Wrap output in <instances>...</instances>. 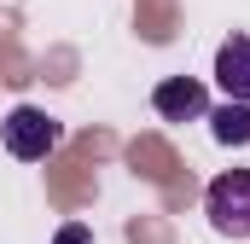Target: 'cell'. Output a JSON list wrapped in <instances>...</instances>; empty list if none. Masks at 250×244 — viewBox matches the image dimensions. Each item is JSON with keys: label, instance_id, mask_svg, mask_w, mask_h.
I'll return each instance as SVG.
<instances>
[{"label": "cell", "instance_id": "1", "mask_svg": "<svg viewBox=\"0 0 250 244\" xmlns=\"http://www.w3.org/2000/svg\"><path fill=\"white\" fill-rule=\"evenodd\" d=\"M204 215L221 239H250V169H227L204 192Z\"/></svg>", "mask_w": 250, "mask_h": 244}, {"label": "cell", "instance_id": "2", "mask_svg": "<svg viewBox=\"0 0 250 244\" xmlns=\"http://www.w3.org/2000/svg\"><path fill=\"white\" fill-rule=\"evenodd\" d=\"M0 140H6V151H12L18 163H41V157L64 140V128H59V117H47L41 105H18V111H6V122H0Z\"/></svg>", "mask_w": 250, "mask_h": 244}, {"label": "cell", "instance_id": "3", "mask_svg": "<svg viewBox=\"0 0 250 244\" xmlns=\"http://www.w3.org/2000/svg\"><path fill=\"white\" fill-rule=\"evenodd\" d=\"M151 105H157L163 122H204L209 117V99H204V81H198V76H169V81H157Z\"/></svg>", "mask_w": 250, "mask_h": 244}, {"label": "cell", "instance_id": "4", "mask_svg": "<svg viewBox=\"0 0 250 244\" xmlns=\"http://www.w3.org/2000/svg\"><path fill=\"white\" fill-rule=\"evenodd\" d=\"M215 81H221L227 99H250V35L221 41V53H215Z\"/></svg>", "mask_w": 250, "mask_h": 244}, {"label": "cell", "instance_id": "5", "mask_svg": "<svg viewBox=\"0 0 250 244\" xmlns=\"http://www.w3.org/2000/svg\"><path fill=\"white\" fill-rule=\"evenodd\" d=\"M204 122L215 128L221 145H250V99H227L221 111H209Z\"/></svg>", "mask_w": 250, "mask_h": 244}, {"label": "cell", "instance_id": "6", "mask_svg": "<svg viewBox=\"0 0 250 244\" xmlns=\"http://www.w3.org/2000/svg\"><path fill=\"white\" fill-rule=\"evenodd\" d=\"M53 244H93V233L82 227V221H70V227H59V239Z\"/></svg>", "mask_w": 250, "mask_h": 244}]
</instances>
